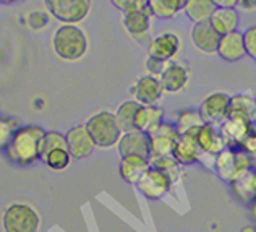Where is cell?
Returning <instances> with one entry per match:
<instances>
[{"instance_id": "18", "label": "cell", "mask_w": 256, "mask_h": 232, "mask_svg": "<svg viewBox=\"0 0 256 232\" xmlns=\"http://www.w3.org/2000/svg\"><path fill=\"white\" fill-rule=\"evenodd\" d=\"M151 18L152 13L146 5L143 9L124 13V25L134 39H144L151 28Z\"/></svg>"}, {"instance_id": "30", "label": "cell", "mask_w": 256, "mask_h": 232, "mask_svg": "<svg viewBox=\"0 0 256 232\" xmlns=\"http://www.w3.org/2000/svg\"><path fill=\"white\" fill-rule=\"evenodd\" d=\"M41 159L44 164L52 169V170H64L72 164V154L68 151V148L62 146V148H56V149H50L41 156Z\"/></svg>"}, {"instance_id": "32", "label": "cell", "mask_w": 256, "mask_h": 232, "mask_svg": "<svg viewBox=\"0 0 256 232\" xmlns=\"http://www.w3.org/2000/svg\"><path fill=\"white\" fill-rule=\"evenodd\" d=\"M150 164L160 169V170H164V172L172 179V182H175V179H177L180 164L174 159V156H167V158H159V159L150 161Z\"/></svg>"}, {"instance_id": "33", "label": "cell", "mask_w": 256, "mask_h": 232, "mask_svg": "<svg viewBox=\"0 0 256 232\" xmlns=\"http://www.w3.org/2000/svg\"><path fill=\"white\" fill-rule=\"evenodd\" d=\"M62 146H66L65 135L58 133V132H46L44 140H42V154L47 153V151H50V149L62 148Z\"/></svg>"}, {"instance_id": "24", "label": "cell", "mask_w": 256, "mask_h": 232, "mask_svg": "<svg viewBox=\"0 0 256 232\" xmlns=\"http://www.w3.org/2000/svg\"><path fill=\"white\" fill-rule=\"evenodd\" d=\"M210 23L219 36H224L227 33L237 31L238 13L235 9H216L210 18Z\"/></svg>"}, {"instance_id": "34", "label": "cell", "mask_w": 256, "mask_h": 232, "mask_svg": "<svg viewBox=\"0 0 256 232\" xmlns=\"http://www.w3.org/2000/svg\"><path fill=\"white\" fill-rule=\"evenodd\" d=\"M116 9H118L120 12H132V10H138L143 9V7L148 5V0H110Z\"/></svg>"}, {"instance_id": "26", "label": "cell", "mask_w": 256, "mask_h": 232, "mask_svg": "<svg viewBox=\"0 0 256 232\" xmlns=\"http://www.w3.org/2000/svg\"><path fill=\"white\" fill-rule=\"evenodd\" d=\"M182 10L190 22L200 23L211 18L216 10V5L212 4V0H185Z\"/></svg>"}, {"instance_id": "31", "label": "cell", "mask_w": 256, "mask_h": 232, "mask_svg": "<svg viewBox=\"0 0 256 232\" xmlns=\"http://www.w3.org/2000/svg\"><path fill=\"white\" fill-rule=\"evenodd\" d=\"M18 124L13 119L8 117H0V151L6 149V146L10 145L13 133L16 132Z\"/></svg>"}, {"instance_id": "19", "label": "cell", "mask_w": 256, "mask_h": 232, "mask_svg": "<svg viewBox=\"0 0 256 232\" xmlns=\"http://www.w3.org/2000/svg\"><path fill=\"white\" fill-rule=\"evenodd\" d=\"M196 143L201 149V153L210 154V156L219 154L222 149L227 148L218 130V127H214L211 124H204L196 132Z\"/></svg>"}, {"instance_id": "20", "label": "cell", "mask_w": 256, "mask_h": 232, "mask_svg": "<svg viewBox=\"0 0 256 232\" xmlns=\"http://www.w3.org/2000/svg\"><path fill=\"white\" fill-rule=\"evenodd\" d=\"M162 122L164 111L159 106H140L134 117V128L143 133H150Z\"/></svg>"}, {"instance_id": "1", "label": "cell", "mask_w": 256, "mask_h": 232, "mask_svg": "<svg viewBox=\"0 0 256 232\" xmlns=\"http://www.w3.org/2000/svg\"><path fill=\"white\" fill-rule=\"evenodd\" d=\"M44 135L46 130L38 125L18 127L12 136L10 145L5 149L8 159L20 166H30L41 159Z\"/></svg>"}, {"instance_id": "11", "label": "cell", "mask_w": 256, "mask_h": 232, "mask_svg": "<svg viewBox=\"0 0 256 232\" xmlns=\"http://www.w3.org/2000/svg\"><path fill=\"white\" fill-rule=\"evenodd\" d=\"M65 140H66V148H68L73 159L88 158L94 151V148H96L86 125H76L70 128L65 135Z\"/></svg>"}, {"instance_id": "17", "label": "cell", "mask_w": 256, "mask_h": 232, "mask_svg": "<svg viewBox=\"0 0 256 232\" xmlns=\"http://www.w3.org/2000/svg\"><path fill=\"white\" fill-rule=\"evenodd\" d=\"M218 54L226 62H237V60L244 59L246 56L244 34L238 31H232V33L224 34V36H220Z\"/></svg>"}, {"instance_id": "39", "label": "cell", "mask_w": 256, "mask_h": 232, "mask_svg": "<svg viewBox=\"0 0 256 232\" xmlns=\"http://www.w3.org/2000/svg\"><path fill=\"white\" fill-rule=\"evenodd\" d=\"M238 5L244 10H254L256 9V0H240Z\"/></svg>"}, {"instance_id": "9", "label": "cell", "mask_w": 256, "mask_h": 232, "mask_svg": "<svg viewBox=\"0 0 256 232\" xmlns=\"http://www.w3.org/2000/svg\"><path fill=\"white\" fill-rule=\"evenodd\" d=\"M133 99L138 101L141 106H158L160 98L164 96V88L160 85L159 78L152 75H144L138 78L132 86Z\"/></svg>"}, {"instance_id": "3", "label": "cell", "mask_w": 256, "mask_h": 232, "mask_svg": "<svg viewBox=\"0 0 256 232\" xmlns=\"http://www.w3.org/2000/svg\"><path fill=\"white\" fill-rule=\"evenodd\" d=\"M86 128L90 132L94 145L98 148H112L117 146V143L122 136V130L116 120V115L109 111H100L90 117L86 122Z\"/></svg>"}, {"instance_id": "40", "label": "cell", "mask_w": 256, "mask_h": 232, "mask_svg": "<svg viewBox=\"0 0 256 232\" xmlns=\"http://www.w3.org/2000/svg\"><path fill=\"white\" fill-rule=\"evenodd\" d=\"M252 216H253V219L256 221V198L252 201Z\"/></svg>"}, {"instance_id": "27", "label": "cell", "mask_w": 256, "mask_h": 232, "mask_svg": "<svg viewBox=\"0 0 256 232\" xmlns=\"http://www.w3.org/2000/svg\"><path fill=\"white\" fill-rule=\"evenodd\" d=\"M174 125H175V128H177L178 135L196 133L200 128L204 125V120H203V117H201L200 111L186 109V111H182L180 114H177Z\"/></svg>"}, {"instance_id": "21", "label": "cell", "mask_w": 256, "mask_h": 232, "mask_svg": "<svg viewBox=\"0 0 256 232\" xmlns=\"http://www.w3.org/2000/svg\"><path fill=\"white\" fill-rule=\"evenodd\" d=\"M212 170L218 174L219 179L230 183L237 175V162H235V149L224 148L219 154L214 156Z\"/></svg>"}, {"instance_id": "35", "label": "cell", "mask_w": 256, "mask_h": 232, "mask_svg": "<svg viewBox=\"0 0 256 232\" xmlns=\"http://www.w3.org/2000/svg\"><path fill=\"white\" fill-rule=\"evenodd\" d=\"M170 62H166V60H160V59H156V57H151L148 56V60H146V70L150 72V75H152V77L159 78L160 73H162L167 65H169Z\"/></svg>"}, {"instance_id": "25", "label": "cell", "mask_w": 256, "mask_h": 232, "mask_svg": "<svg viewBox=\"0 0 256 232\" xmlns=\"http://www.w3.org/2000/svg\"><path fill=\"white\" fill-rule=\"evenodd\" d=\"M254 111H256V101L250 94H235V96H230L227 117H238L253 124Z\"/></svg>"}, {"instance_id": "14", "label": "cell", "mask_w": 256, "mask_h": 232, "mask_svg": "<svg viewBox=\"0 0 256 232\" xmlns=\"http://www.w3.org/2000/svg\"><path fill=\"white\" fill-rule=\"evenodd\" d=\"M159 81L164 88V93H180L185 90L188 81H190V70L184 64L170 62L166 70L160 73Z\"/></svg>"}, {"instance_id": "45", "label": "cell", "mask_w": 256, "mask_h": 232, "mask_svg": "<svg viewBox=\"0 0 256 232\" xmlns=\"http://www.w3.org/2000/svg\"><path fill=\"white\" fill-rule=\"evenodd\" d=\"M254 183H256V182H254Z\"/></svg>"}, {"instance_id": "5", "label": "cell", "mask_w": 256, "mask_h": 232, "mask_svg": "<svg viewBox=\"0 0 256 232\" xmlns=\"http://www.w3.org/2000/svg\"><path fill=\"white\" fill-rule=\"evenodd\" d=\"M49 12L65 25H76L88 17L91 0H46Z\"/></svg>"}, {"instance_id": "41", "label": "cell", "mask_w": 256, "mask_h": 232, "mask_svg": "<svg viewBox=\"0 0 256 232\" xmlns=\"http://www.w3.org/2000/svg\"><path fill=\"white\" fill-rule=\"evenodd\" d=\"M240 232H256V229L254 227H252V226H246V227H244Z\"/></svg>"}, {"instance_id": "44", "label": "cell", "mask_w": 256, "mask_h": 232, "mask_svg": "<svg viewBox=\"0 0 256 232\" xmlns=\"http://www.w3.org/2000/svg\"><path fill=\"white\" fill-rule=\"evenodd\" d=\"M253 127L256 128V111H254V115H253Z\"/></svg>"}, {"instance_id": "36", "label": "cell", "mask_w": 256, "mask_h": 232, "mask_svg": "<svg viewBox=\"0 0 256 232\" xmlns=\"http://www.w3.org/2000/svg\"><path fill=\"white\" fill-rule=\"evenodd\" d=\"M244 43H245V51L246 56L256 60V26H252L244 33Z\"/></svg>"}, {"instance_id": "15", "label": "cell", "mask_w": 256, "mask_h": 232, "mask_svg": "<svg viewBox=\"0 0 256 232\" xmlns=\"http://www.w3.org/2000/svg\"><path fill=\"white\" fill-rule=\"evenodd\" d=\"M220 36L211 26L210 20L200 23H193L192 28V43L200 52L203 54H216L218 52Z\"/></svg>"}, {"instance_id": "23", "label": "cell", "mask_w": 256, "mask_h": 232, "mask_svg": "<svg viewBox=\"0 0 256 232\" xmlns=\"http://www.w3.org/2000/svg\"><path fill=\"white\" fill-rule=\"evenodd\" d=\"M150 159L141 158V156H125L120 158V175L128 183H136L140 177L146 172L150 167Z\"/></svg>"}, {"instance_id": "38", "label": "cell", "mask_w": 256, "mask_h": 232, "mask_svg": "<svg viewBox=\"0 0 256 232\" xmlns=\"http://www.w3.org/2000/svg\"><path fill=\"white\" fill-rule=\"evenodd\" d=\"M240 0H212L216 9H235Z\"/></svg>"}, {"instance_id": "13", "label": "cell", "mask_w": 256, "mask_h": 232, "mask_svg": "<svg viewBox=\"0 0 256 232\" xmlns=\"http://www.w3.org/2000/svg\"><path fill=\"white\" fill-rule=\"evenodd\" d=\"M182 43L177 34L174 33H162L159 36L152 38L148 44V52L151 57H156L166 62H172L175 56L180 52Z\"/></svg>"}, {"instance_id": "12", "label": "cell", "mask_w": 256, "mask_h": 232, "mask_svg": "<svg viewBox=\"0 0 256 232\" xmlns=\"http://www.w3.org/2000/svg\"><path fill=\"white\" fill-rule=\"evenodd\" d=\"M252 128H253L252 122L238 119V117H227L218 127V130H219L227 148L237 149V148H240L242 141H244V138L248 135V132H250Z\"/></svg>"}, {"instance_id": "10", "label": "cell", "mask_w": 256, "mask_h": 232, "mask_svg": "<svg viewBox=\"0 0 256 232\" xmlns=\"http://www.w3.org/2000/svg\"><path fill=\"white\" fill-rule=\"evenodd\" d=\"M120 158L125 156H141L150 159V136L140 130L125 132L117 143Z\"/></svg>"}, {"instance_id": "37", "label": "cell", "mask_w": 256, "mask_h": 232, "mask_svg": "<svg viewBox=\"0 0 256 232\" xmlns=\"http://www.w3.org/2000/svg\"><path fill=\"white\" fill-rule=\"evenodd\" d=\"M240 149H244V151L250 153V154H253L256 151V128L254 127L248 132V135L244 138V141H242Z\"/></svg>"}, {"instance_id": "43", "label": "cell", "mask_w": 256, "mask_h": 232, "mask_svg": "<svg viewBox=\"0 0 256 232\" xmlns=\"http://www.w3.org/2000/svg\"><path fill=\"white\" fill-rule=\"evenodd\" d=\"M13 2H16V0H0V4H13Z\"/></svg>"}, {"instance_id": "22", "label": "cell", "mask_w": 256, "mask_h": 232, "mask_svg": "<svg viewBox=\"0 0 256 232\" xmlns=\"http://www.w3.org/2000/svg\"><path fill=\"white\" fill-rule=\"evenodd\" d=\"M256 170L248 169L244 170L234 177V180L230 182V187L235 192V195L244 201H253L256 198Z\"/></svg>"}, {"instance_id": "4", "label": "cell", "mask_w": 256, "mask_h": 232, "mask_svg": "<svg viewBox=\"0 0 256 232\" xmlns=\"http://www.w3.org/2000/svg\"><path fill=\"white\" fill-rule=\"evenodd\" d=\"M5 232H38L41 227V217L30 203H12L2 217Z\"/></svg>"}, {"instance_id": "8", "label": "cell", "mask_w": 256, "mask_h": 232, "mask_svg": "<svg viewBox=\"0 0 256 232\" xmlns=\"http://www.w3.org/2000/svg\"><path fill=\"white\" fill-rule=\"evenodd\" d=\"M228 102H230V96L226 93L216 91V93L208 94V96L201 101L200 109H198L201 117L204 120V124L219 127L222 122L227 119Z\"/></svg>"}, {"instance_id": "42", "label": "cell", "mask_w": 256, "mask_h": 232, "mask_svg": "<svg viewBox=\"0 0 256 232\" xmlns=\"http://www.w3.org/2000/svg\"><path fill=\"white\" fill-rule=\"evenodd\" d=\"M252 156V162H253V169L256 170V151L253 153V154H250Z\"/></svg>"}, {"instance_id": "7", "label": "cell", "mask_w": 256, "mask_h": 232, "mask_svg": "<svg viewBox=\"0 0 256 232\" xmlns=\"http://www.w3.org/2000/svg\"><path fill=\"white\" fill-rule=\"evenodd\" d=\"M134 185L138 187L141 195H144L146 198L159 200L170 190L172 179L164 172V170H160L154 166H150Z\"/></svg>"}, {"instance_id": "28", "label": "cell", "mask_w": 256, "mask_h": 232, "mask_svg": "<svg viewBox=\"0 0 256 232\" xmlns=\"http://www.w3.org/2000/svg\"><path fill=\"white\" fill-rule=\"evenodd\" d=\"M140 106H141L140 102L134 101V99L125 101L118 106L116 114H114L116 115V120L120 127V130H122L124 133L136 130V128H134V117H136V112H138Z\"/></svg>"}, {"instance_id": "16", "label": "cell", "mask_w": 256, "mask_h": 232, "mask_svg": "<svg viewBox=\"0 0 256 232\" xmlns=\"http://www.w3.org/2000/svg\"><path fill=\"white\" fill-rule=\"evenodd\" d=\"M201 154V149L196 143V133H185V135H178V138L175 140L174 145V159L182 166H188L193 164V162H198Z\"/></svg>"}, {"instance_id": "2", "label": "cell", "mask_w": 256, "mask_h": 232, "mask_svg": "<svg viewBox=\"0 0 256 232\" xmlns=\"http://www.w3.org/2000/svg\"><path fill=\"white\" fill-rule=\"evenodd\" d=\"M54 51L64 60H80L88 51L86 34L75 25H64L54 34Z\"/></svg>"}, {"instance_id": "29", "label": "cell", "mask_w": 256, "mask_h": 232, "mask_svg": "<svg viewBox=\"0 0 256 232\" xmlns=\"http://www.w3.org/2000/svg\"><path fill=\"white\" fill-rule=\"evenodd\" d=\"M185 0H148V9L152 17L158 18H174L182 10Z\"/></svg>"}, {"instance_id": "6", "label": "cell", "mask_w": 256, "mask_h": 232, "mask_svg": "<svg viewBox=\"0 0 256 232\" xmlns=\"http://www.w3.org/2000/svg\"><path fill=\"white\" fill-rule=\"evenodd\" d=\"M148 136H150V161H154L172 156L175 140L178 138V132L170 122H162L152 132L148 133Z\"/></svg>"}]
</instances>
